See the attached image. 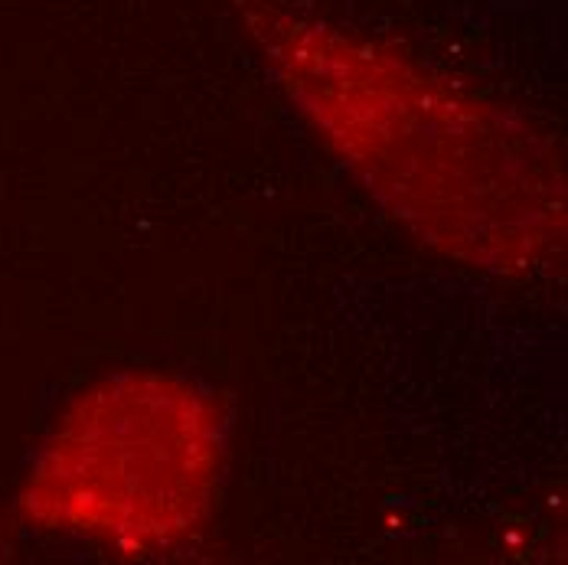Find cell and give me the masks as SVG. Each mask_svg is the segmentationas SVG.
I'll use <instances>...</instances> for the list:
<instances>
[{"mask_svg":"<svg viewBox=\"0 0 568 565\" xmlns=\"http://www.w3.org/2000/svg\"><path fill=\"white\" fill-rule=\"evenodd\" d=\"M245 23L291 102L425 242L497 272L552 259L562 176L532 128L278 0H245Z\"/></svg>","mask_w":568,"mask_h":565,"instance_id":"6da1fadb","label":"cell"}]
</instances>
